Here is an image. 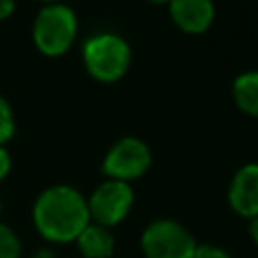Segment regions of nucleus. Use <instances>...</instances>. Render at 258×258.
I'll use <instances>...</instances> for the list:
<instances>
[{"instance_id": "f257e3e1", "label": "nucleus", "mask_w": 258, "mask_h": 258, "mask_svg": "<svg viewBox=\"0 0 258 258\" xmlns=\"http://www.w3.org/2000/svg\"><path fill=\"white\" fill-rule=\"evenodd\" d=\"M32 222L38 234L48 242H75L91 222L87 198L73 185H50L36 198Z\"/></svg>"}, {"instance_id": "f03ea898", "label": "nucleus", "mask_w": 258, "mask_h": 258, "mask_svg": "<svg viewBox=\"0 0 258 258\" xmlns=\"http://www.w3.org/2000/svg\"><path fill=\"white\" fill-rule=\"evenodd\" d=\"M83 64L95 81L117 83L131 67V46L117 32H97L83 44Z\"/></svg>"}, {"instance_id": "7ed1b4c3", "label": "nucleus", "mask_w": 258, "mask_h": 258, "mask_svg": "<svg viewBox=\"0 0 258 258\" xmlns=\"http://www.w3.org/2000/svg\"><path fill=\"white\" fill-rule=\"evenodd\" d=\"M79 32L77 14L71 6L56 2L44 4L32 22L34 46L44 56H60L69 52Z\"/></svg>"}, {"instance_id": "20e7f679", "label": "nucleus", "mask_w": 258, "mask_h": 258, "mask_svg": "<svg viewBox=\"0 0 258 258\" xmlns=\"http://www.w3.org/2000/svg\"><path fill=\"white\" fill-rule=\"evenodd\" d=\"M145 258H194V234L173 218H157L149 222L139 238Z\"/></svg>"}, {"instance_id": "39448f33", "label": "nucleus", "mask_w": 258, "mask_h": 258, "mask_svg": "<svg viewBox=\"0 0 258 258\" xmlns=\"http://www.w3.org/2000/svg\"><path fill=\"white\" fill-rule=\"evenodd\" d=\"M151 149L149 145L133 135L117 139L109 151L103 157L101 169L107 175V179H117L131 183L133 179H139L147 173L151 167Z\"/></svg>"}, {"instance_id": "423d86ee", "label": "nucleus", "mask_w": 258, "mask_h": 258, "mask_svg": "<svg viewBox=\"0 0 258 258\" xmlns=\"http://www.w3.org/2000/svg\"><path fill=\"white\" fill-rule=\"evenodd\" d=\"M133 202L135 194L131 183L105 179L93 189V194L87 200L91 222L105 228H113L127 218V214L133 208Z\"/></svg>"}, {"instance_id": "0eeeda50", "label": "nucleus", "mask_w": 258, "mask_h": 258, "mask_svg": "<svg viewBox=\"0 0 258 258\" xmlns=\"http://www.w3.org/2000/svg\"><path fill=\"white\" fill-rule=\"evenodd\" d=\"M228 204L240 218L258 216V163H244L236 169L228 185Z\"/></svg>"}, {"instance_id": "6e6552de", "label": "nucleus", "mask_w": 258, "mask_h": 258, "mask_svg": "<svg viewBox=\"0 0 258 258\" xmlns=\"http://www.w3.org/2000/svg\"><path fill=\"white\" fill-rule=\"evenodd\" d=\"M167 10L173 24L185 34H204L216 18L214 0H169Z\"/></svg>"}, {"instance_id": "1a4fd4ad", "label": "nucleus", "mask_w": 258, "mask_h": 258, "mask_svg": "<svg viewBox=\"0 0 258 258\" xmlns=\"http://www.w3.org/2000/svg\"><path fill=\"white\" fill-rule=\"evenodd\" d=\"M77 248L85 258H111L115 252V238L109 228L89 222L77 236Z\"/></svg>"}, {"instance_id": "9d476101", "label": "nucleus", "mask_w": 258, "mask_h": 258, "mask_svg": "<svg viewBox=\"0 0 258 258\" xmlns=\"http://www.w3.org/2000/svg\"><path fill=\"white\" fill-rule=\"evenodd\" d=\"M232 97L242 113L258 117V71L240 73L232 83Z\"/></svg>"}, {"instance_id": "9b49d317", "label": "nucleus", "mask_w": 258, "mask_h": 258, "mask_svg": "<svg viewBox=\"0 0 258 258\" xmlns=\"http://www.w3.org/2000/svg\"><path fill=\"white\" fill-rule=\"evenodd\" d=\"M14 129H16V123H14L12 107H10V103L0 95V147H4V143L12 139Z\"/></svg>"}, {"instance_id": "f8f14e48", "label": "nucleus", "mask_w": 258, "mask_h": 258, "mask_svg": "<svg viewBox=\"0 0 258 258\" xmlns=\"http://www.w3.org/2000/svg\"><path fill=\"white\" fill-rule=\"evenodd\" d=\"M0 258H20V240L2 222H0Z\"/></svg>"}, {"instance_id": "ddd939ff", "label": "nucleus", "mask_w": 258, "mask_h": 258, "mask_svg": "<svg viewBox=\"0 0 258 258\" xmlns=\"http://www.w3.org/2000/svg\"><path fill=\"white\" fill-rule=\"evenodd\" d=\"M194 258H232L228 254V250H224L222 246L216 244H198Z\"/></svg>"}, {"instance_id": "4468645a", "label": "nucleus", "mask_w": 258, "mask_h": 258, "mask_svg": "<svg viewBox=\"0 0 258 258\" xmlns=\"http://www.w3.org/2000/svg\"><path fill=\"white\" fill-rule=\"evenodd\" d=\"M10 165H12V159H10V153L4 149V147H0V181L8 175V171H10Z\"/></svg>"}, {"instance_id": "2eb2a0df", "label": "nucleus", "mask_w": 258, "mask_h": 258, "mask_svg": "<svg viewBox=\"0 0 258 258\" xmlns=\"http://www.w3.org/2000/svg\"><path fill=\"white\" fill-rule=\"evenodd\" d=\"M16 2L14 0H0V20H6L8 16H12Z\"/></svg>"}, {"instance_id": "dca6fc26", "label": "nucleus", "mask_w": 258, "mask_h": 258, "mask_svg": "<svg viewBox=\"0 0 258 258\" xmlns=\"http://www.w3.org/2000/svg\"><path fill=\"white\" fill-rule=\"evenodd\" d=\"M248 234H250V240L258 246V216L248 220Z\"/></svg>"}, {"instance_id": "f3484780", "label": "nucleus", "mask_w": 258, "mask_h": 258, "mask_svg": "<svg viewBox=\"0 0 258 258\" xmlns=\"http://www.w3.org/2000/svg\"><path fill=\"white\" fill-rule=\"evenodd\" d=\"M32 258H56L54 256V252L52 250H48V248H40V250H36L34 252V256Z\"/></svg>"}, {"instance_id": "a211bd4d", "label": "nucleus", "mask_w": 258, "mask_h": 258, "mask_svg": "<svg viewBox=\"0 0 258 258\" xmlns=\"http://www.w3.org/2000/svg\"><path fill=\"white\" fill-rule=\"evenodd\" d=\"M147 2H151V4H159V6H161V4H165V6L169 4V0H147Z\"/></svg>"}, {"instance_id": "6ab92c4d", "label": "nucleus", "mask_w": 258, "mask_h": 258, "mask_svg": "<svg viewBox=\"0 0 258 258\" xmlns=\"http://www.w3.org/2000/svg\"><path fill=\"white\" fill-rule=\"evenodd\" d=\"M38 2H42V4H56V2H62V0H38Z\"/></svg>"}, {"instance_id": "aec40b11", "label": "nucleus", "mask_w": 258, "mask_h": 258, "mask_svg": "<svg viewBox=\"0 0 258 258\" xmlns=\"http://www.w3.org/2000/svg\"><path fill=\"white\" fill-rule=\"evenodd\" d=\"M0 216H2V202H0Z\"/></svg>"}]
</instances>
